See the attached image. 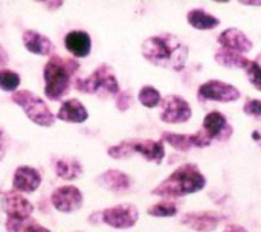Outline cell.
<instances>
[{
	"label": "cell",
	"instance_id": "1",
	"mask_svg": "<svg viewBox=\"0 0 261 232\" xmlns=\"http://www.w3.org/2000/svg\"><path fill=\"white\" fill-rule=\"evenodd\" d=\"M142 57L153 66L182 72L188 61V46L173 34L151 35L141 46Z\"/></svg>",
	"mask_w": 261,
	"mask_h": 232
},
{
	"label": "cell",
	"instance_id": "2",
	"mask_svg": "<svg viewBox=\"0 0 261 232\" xmlns=\"http://www.w3.org/2000/svg\"><path fill=\"white\" fill-rule=\"evenodd\" d=\"M206 187V176L196 164H184L177 167L167 179H164L153 191V196L164 199H179L196 194Z\"/></svg>",
	"mask_w": 261,
	"mask_h": 232
},
{
	"label": "cell",
	"instance_id": "3",
	"mask_svg": "<svg viewBox=\"0 0 261 232\" xmlns=\"http://www.w3.org/2000/svg\"><path fill=\"white\" fill-rule=\"evenodd\" d=\"M78 69L80 63L75 58H63L52 54L43 69L46 98L52 101L63 99L73 86V75Z\"/></svg>",
	"mask_w": 261,
	"mask_h": 232
},
{
	"label": "cell",
	"instance_id": "4",
	"mask_svg": "<svg viewBox=\"0 0 261 232\" xmlns=\"http://www.w3.org/2000/svg\"><path fill=\"white\" fill-rule=\"evenodd\" d=\"M107 154L113 159H127L133 154H141L145 161L159 165L165 158V145L161 139H125L109 147Z\"/></svg>",
	"mask_w": 261,
	"mask_h": 232
},
{
	"label": "cell",
	"instance_id": "5",
	"mask_svg": "<svg viewBox=\"0 0 261 232\" xmlns=\"http://www.w3.org/2000/svg\"><path fill=\"white\" fill-rule=\"evenodd\" d=\"M2 210L6 214L5 228L8 232H21L24 223L31 219L34 213V205L20 193L6 191L2 194Z\"/></svg>",
	"mask_w": 261,
	"mask_h": 232
},
{
	"label": "cell",
	"instance_id": "6",
	"mask_svg": "<svg viewBox=\"0 0 261 232\" xmlns=\"http://www.w3.org/2000/svg\"><path fill=\"white\" fill-rule=\"evenodd\" d=\"M73 87L78 92L83 93H98L99 90H104L110 96H116L121 92L118 78L115 75V70L112 66L102 63L99 64L87 78H76L73 80Z\"/></svg>",
	"mask_w": 261,
	"mask_h": 232
},
{
	"label": "cell",
	"instance_id": "7",
	"mask_svg": "<svg viewBox=\"0 0 261 232\" xmlns=\"http://www.w3.org/2000/svg\"><path fill=\"white\" fill-rule=\"evenodd\" d=\"M12 102L17 104L28 116L29 121H32L34 124L40 125V127H52L55 124V115L52 113V110L49 109V106L35 93H32L31 90H17L12 93L11 96Z\"/></svg>",
	"mask_w": 261,
	"mask_h": 232
},
{
	"label": "cell",
	"instance_id": "8",
	"mask_svg": "<svg viewBox=\"0 0 261 232\" xmlns=\"http://www.w3.org/2000/svg\"><path fill=\"white\" fill-rule=\"evenodd\" d=\"M242 93L236 86L220 80H208L197 89V99L200 102H236Z\"/></svg>",
	"mask_w": 261,
	"mask_h": 232
},
{
	"label": "cell",
	"instance_id": "9",
	"mask_svg": "<svg viewBox=\"0 0 261 232\" xmlns=\"http://www.w3.org/2000/svg\"><path fill=\"white\" fill-rule=\"evenodd\" d=\"M159 118L165 124H185L193 116V109L190 102L180 95H167L162 98Z\"/></svg>",
	"mask_w": 261,
	"mask_h": 232
},
{
	"label": "cell",
	"instance_id": "10",
	"mask_svg": "<svg viewBox=\"0 0 261 232\" xmlns=\"http://www.w3.org/2000/svg\"><path fill=\"white\" fill-rule=\"evenodd\" d=\"M102 223L115 229H130L139 220V210L132 203H119L101 211Z\"/></svg>",
	"mask_w": 261,
	"mask_h": 232
},
{
	"label": "cell",
	"instance_id": "11",
	"mask_svg": "<svg viewBox=\"0 0 261 232\" xmlns=\"http://www.w3.org/2000/svg\"><path fill=\"white\" fill-rule=\"evenodd\" d=\"M50 203L58 213L72 214V213H76L83 207L84 197H83V193L80 191V188H76L73 185H64V187H58L52 191Z\"/></svg>",
	"mask_w": 261,
	"mask_h": 232
},
{
	"label": "cell",
	"instance_id": "12",
	"mask_svg": "<svg viewBox=\"0 0 261 232\" xmlns=\"http://www.w3.org/2000/svg\"><path fill=\"white\" fill-rule=\"evenodd\" d=\"M161 141L164 144H168L176 151L188 153L193 148H206L211 145V141L203 135L202 130H197L196 133L185 135V133H173V132H164L161 136Z\"/></svg>",
	"mask_w": 261,
	"mask_h": 232
},
{
	"label": "cell",
	"instance_id": "13",
	"mask_svg": "<svg viewBox=\"0 0 261 232\" xmlns=\"http://www.w3.org/2000/svg\"><path fill=\"white\" fill-rule=\"evenodd\" d=\"M203 135L213 142V141H228L232 136V127L228 122V118L217 110L210 112L202 122Z\"/></svg>",
	"mask_w": 261,
	"mask_h": 232
},
{
	"label": "cell",
	"instance_id": "14",
	"mask_svg": "<svg viewBox=\"0 0 261 232\" xmlns=\"http://www.w3.org/2000/svg\"><path fill=\"white\" fill-rule=\"evenodd\" d=\"M41 185V174L37 168L29 165H20L15 168L12 176V190L15 193L31 194Z\"/></svg>",
	"mask_w": 261,
	"mask_h": 232
},
{
	"label": "cell",
	"instance_id": "15",
	"mask_svg": "<svg viewBox=\"0 0 261 232\" xmlns=\"http://www.w3.org/2000/svg\"><path fill=\"white\" fill-rule=\"evenodd\" d=\"M217 41H219L220 47L229 49V50H234V52H239L243 55L248 54L254 47L252 40L242 29H237V28H228L223 32H220L217 37Z\"/></svg>",
	"mask_w": 261,
	"mask_h": 232
},
{
	"label": "cell",
	"instance_id": "16",
	"mask_svg": "<svg viewBox=\"0 0 261 232\" xmlns=\"http://www.w3.org/2000/svg\"><path fill=\"white\" fill-rule=\"evenodd\" d=\"M222 220L223 217L220 214L213 211H203V213H188L182 216L180 223L197 232H213L214 229H217Z\"/></svg>",
	"mask_w": 261,
	"mask_h": 232
},
{
	"label": "cell",
	"instance_id": "17",
	"mask_svg": "<svg viewBox=\"0 0 261 232\" xmlns=\"http://www.w3.org/2000/svg\"><path fill=\"white\" fill-rule=\"evenodd\" d=\"M64 47L73 58H86L92 50V38L86 31H70L64 37Z\"/></svg>",
	"mask_w": 261,
	"mask_h": 232
},
{
	"label": "cell",
	"instance_id": "18",
	"mask_svg": "<svg viewBox=\"0 0 261 232\" xmlns=\"http://www.w3.org/2000/svg\"><path fill=\"white\" fill-rule=\"evenodd\" d=\"M21 41H23V46L31 54L41 55V57H50L54 52V43L50 41V38L34 31V29H26L21 34Z\"/></svg>",
	"mask_w": 261,
	"mask_h": 232
},
{
	"label": "cell",
	"instance_id": "19",
	"mask_svg": "<svg viewBox=\"0 0 261 232\" xmlns=\"http://www.w3.org/2000/svg\"><path fill=\"white\" fill-rule=\"evenodd\" d=\"M96 182L112 193H125L132 188V177L121 170H107L98 176Z\"/></svg>",
	"mask_w": 261,
	"mask_h": 232
},
{
	"label": "cell",
	"instance_id": "20",
	"mask_svg": "<svg viewBox=\"0 0 261 232\" xmlns=\"http://www.w3.org/2000/svg\"><path fill=\"white\" fill-rule=\"evenodd\" d=\"M55 118L63 121V122L83 124L89 119V112L80 99L72 98V99H67L61 104Z\"/></svg>",
	"mask_w": 261,
	"mask_h": 232
},
{
	"label": "cell",
	"instance_id": "21",
	"mask_svg": "<svg viewBox=\"0 0 261 232\" xmlns=\"http://www.w3.org/2000/svg\"><path fill=\"white\" fill-rule=\"evenodd\" d=\"M187 21L197 31H211L220 24V18L202 8H194L187 14Z\"/></svg>",
	"mask_w": 261,
	"mask_h": 232
},
{
	"label": "cell",
	"instance_id": "22",
	"mask_svg": "<svg viewBox=\"0 0 261 232\" xmlns=\"http://www.w3.org/2000/svg\"><path fill=\"white\" fill-rule=\"evenodd\" d=\"M54 170H55V174L64 181H75L81 177L83 174V165L80 164L78 159L70 158V156L57 159L54 162Z\"/></svg>",
	"mask_w": 261,
	"mask_h": 232
},
{
	"label": "cell",
	"instance_id": "23",
	"mask_svg": "<svg viewBox=\"0 0 261 232\" xmlns=\"http://www.w3.org/2000/svg\"><path fill=\"white\" fill-rule=\"evenodd\" d=\"M214 60L217 64L223 66V67H229V69H243L248 66V63L251 61L248 57H245L243 54L229 50V49H223L219 47L214 54Z\"/></svg>",
	"mask_w": 261,
	"mask_h": 232
},
{
	"label": "cell",
	"instance_id": "24",
	"mask_svg": "<svg viewBox=\"0 0 261 232\" xmlns=\"http://www.w3.org/2000/svg\"><path fill=\"white\" fill-rule=\"evenodd\" d=\"M179 211V207L176 203V200L171 199H164L159 200L158 203L151 205L147 210V214L151 217H174Z\"/></svg>",
	"mask_w": 261,
	"mask_h": 232
},
{
	"label": "cell",
	"instance_id": "25",
	"mask_svg": "<svg viewBox=\"0 0 261 232\" xmlns=\"http://www.w3.org/2000/svg\"><path fill=\"white\" fill-rule=\"evenodd\" d=\"M138 101L147 109H154V107H159V104L162 101V95L156 87L147 84V86L141 87V90L138 93Z\"/></svg>",
	"mask_w": 261,
	"mask_h": 232
},
{
	"label": "cell",
	"instance_id": "26",
	"mask_svg": "<svg viewBox=\"0 0 261 232\" xmlns=\"http://www.w3.org/2000/svg\"><path fill=\"white\" fill-rule=\"evenodd\" d=\"M20 86V75L11 69H0V89L3 92L14 93Z\"/></svg>",
	"mask_w": 261,
	"mask_h": 232
},
{
	"label": "cell",
	"instance_id": "27",
	"mask_svg": "<svg viewBox=\"0 0 261 232\" xmlns=\"http://www.w3.org/2000/svg\"><path fill=\"white\" fill-rule=\"evenodd\" d=\"M245 72H246V76L249 80V83L261 92V67L254 61L251 60L248 63V66L245 67Z\"/></svg>",
	"mask_w": 261,
	"mask_h": 232
},
{
	"label": "cell",
	"instance_id": "28",
	"mask_svg": "<svg viewBox=\"0 0 261 232\" xmlns=\"http://www.w3.org/2000/svg\"><path fill=\"white\" fill-rule=\"evenodd\" d=\"M243 112L261 121V99H255V98H248L245 106H243Z\"/></svg>",
	"mask_w": 261,
	"mask_h": 232
},
{
	"label": "cell",
	"instance_id": "29",
	"mask_svg": "<svg viewBox=\"0 0 261 232\" xmlns=\"http://www.w3.org/2000/svg\"><path fill=\"white\" fill-rule=\"evenodd\" d=\"M132 102H133V96H132L130 92L121 90V92L116 95L115 104H116V109H118L119 112H127V110L132 107Z\"/></svg>",
	"mask_w": 261,
	"mask_h": 232
},
{
	"label": "cell",
	"instance_id": "30",
	"mask_svg": "<svg viewBox=\"0 0 261 232\" xmlns=\"http://www.w3.org/2000/svg\"><path fill=\"white\" fill-rule=\"evenodd\" d=\"M21 232H52L49 231L47 228H44V226H41L37 220H34V219H29L26 223H24V226H23V231Z\"/></svg>",
	"mask_w": 261,
	"mask_h": 232
},
{
	"label": "cell",
	"instance_id": "31",
	"mask_svg": "<svg viewBox=\"0 0 261 232\" xmlns=\"http://www.w3.org/2000/svg\"><path fill=\"white\" fill-rule=\"evenodd\" d=\"M8 63H9L8 50H6L5 46L0 43V69H5V66H8Z\"/></svg>",
	"mask_w": 261,
	"mask_h": 232
},
{
	"label": "cell",
	"instance_id": "32",
	"mask_svg": "<svg viewBox=\"0 0 261 232\" xmlns=\"http://www.w3.org/2000/svg\"><path fill=\"white\" fill-rule=\"evenodd\" d=\"M89 223L90 225H99V223H102V214H101V211H95V213H92L90 214V217H89Z\"/></svg>",
	"mask_w": 261,
	"mask_h": 232
},
{
	"label": "cell",
	"instance_id": "33",
	"mask_svg": "<svg viewBox=\"0 0 261 232\" xmlns=\"http://www.w3.org/2000/svg\"><path fill=\"white\" fill-rule=\"evenodd\" d=\"M5 154H6V138H5L3 130L0 128V162L3 161Z\"/></svg>",
	"mask_w": 261,
	"mask_h": 232
},
{
	"label": "cell",
	"instance_id": "34",
	"mask_svg": "<svg viewBox=\"0 0 261 232\" xmlns=\"http://www.w3.org/2000/svg\"><path fill=\"white\" fill-rule=\"evenodd\" d=\"M223 232H248V229L245 228V226H242V225H236V223H231V225H228Z\"/></svg>",
	"mask_w": 261,
	"mask_h": 232
},
{
	"label": "cell",
	"instance_id": "35",
	"mask_svg": "<svg viewBox=\"0 0 261 232\" xmlns=\"http://www.w3.org/2000/svg\"><path fill=\"white\" fill-rule=\"evenodd\" d=\"M40 3H43L47 9H58V8H61L64 5V2H61V0H57V2H40Z\"/></svg>",
	"mask_w": 261,
	"mask_h": 232
},
{
	"label": "cell",
	"instance_id": "36",
	"mask_svg": "<svg viewBox=\"0 0 261 232\" xmlns=\"http://www.w3.org/2000/svg\"><path fill=\"white\" fill-rule=\"evenodd\" d=\"M240 5H246V6H261V0H242Z\"/></svg>",
	"mask_w": 261,
	"mask_h": 232
},
{
	"label": "cell",
	"instance_id": "37",
	"mask_svg": "<svg viewBox=\"0 0 261 232\" xmlns=\"http://www.w3.org/2000/svg\"><path fill=\"white\" fill-rule=\"evenodd\" d=\"M252 139H254L258 145H261V130H254V132H252Z\"/></svg>",
	"mask_w": 261,
	"mask_h": 232
},
{
	"label": "cell",
	"instance_id": "38",
	"mask_svg": "<svg viewBox=\"0 0 261 232\" xmlns=\"http://www.w3.org/2000/svg\"><path fill=\"white\" fill-rule=\"evenodd\" d=\"M254 61H255V63H257V64H258V66L261 67V54H258V55H257V58H255Z\"/></svg>",
	"mask_w": 261,
	"mask_h": 232
},
{
	"label": "cell",
	"instance_id": "39",
	"mask_svg": "<svg viewBox=\"0 0 261 232\" xmlns=\"http://www.w3.org/2000/svg\"><path fill=\"white\" fill-rule=\"evenodd\" d=\"M0 194H3V193H2V190H0Z\"/></svg>",
	"mask_w": 261,
	"mask_h": 232
}]
</instances>
